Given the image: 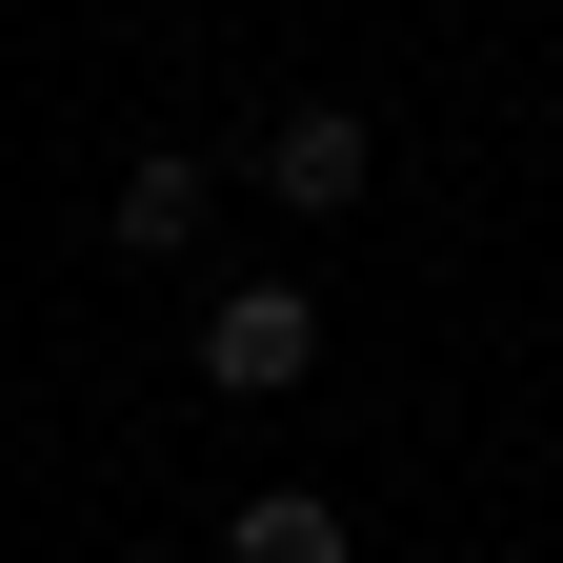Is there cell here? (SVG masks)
Instances as JSON below:
<instances>
[{
    "label": "cell",
    "instance_id": "cell-1",
    "mask_svg": "<svg viewBox=\"0 0 563 563\" xmlns=\"http://www.w3.org/2000/svg\"><path fill=\"white\" fill-rule=\"evenodd\" d=\"M302 363H322V302H302V282H242V302L201 322V383H222V402H282Z\"/></svg>",
    "mask_w": 563,
    "mask_h": 563
},
{
    "label": "cell",
    "instance_id": "cell-2",
    "mask_svg": "<svg viewBox=\"0 0 563 563\" xmlns=\"http://www.w3.org/2000/svg\"><path fill=\"white\" fill-rule=\"evenodd\" d=\"M363 162H383V141L342 121V101H302V121L262 141V201H282V222H342V201H363Z\"/></svg>",
    "mask_w": 563,
    "mask_h": 563
},
{
    "label": "cell",
    "instance_id": "cell-3",
    "mask_svg": "<svg viewBox=\"0 0 563 563\" xmlns=\"http://www.w3.org/2000/svg\"><path fill=\"white\" fill-rule=\"evenodd\" d=\"M201 201H222L201 162H121V201H101V242H121V262H181V242H201Z\"/></svg>",
    "mask_w": 563,
    "mask_h": 563
},
{
    "label": "cell",
    "instance_id": "cell-4",
    "mask_svg": "<svg viewBox=\"0 0 563 563\" xmlns=\"http://www.w3.org/2000/svg\"><path fill=\"white\" fill-rule=\"evenodd\" d=\"M222 563H342V504L322 483H262V504L222 523Z\"/></svg>",
    "mask_w": 563,
    "mask_h": 563
}]
</instances>
